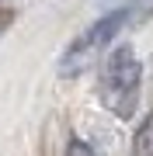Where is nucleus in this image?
<instances>
[{
	"label": "nucleus",
	"instance_id": "1",
	"mask_svg": "<svg viewBox=\"0 0 153 156\" xmlns=\"http://www.w3.org/2000/svg\"><path fill=\"white\" fill-rule=\"evenodd\" d=\"M139 83H143V66L136 52L129 45H118L111 56L104 59L101 76H97V90H101V104L115 118L129 122L139 104Z\"/></svg>",
	"mask_w": 153,
	"mask_h": 156
},
{
	"label": "nucleus",
	"instance_id": "2",
	"mask_svg": "<svg viewBox=\"0 0 153 156\" xmlns=\"http://www.w3.org/2000/svg\"><path fill=\"white\" fill-rule=\"evenodd\" d=\"M125 21H129V11H111V14L97 17L87 31H80L77 42L70 45L66 56H63V76H77V73H84L87 66H94L97 52L125 28Z\"/></svg>",
	"mask_w": 153,
	"mask_h": 156
},
{
	"label": "nucleus",
	"instance_id": "3",
	"mask_svg": "<svg viewBox=\"0 0 153 156\" xmlns=\"http://www.w3.org/2000/svg\"><path fill=\"white\" fill-rule=\"evenodd\" d=\"M132 156H153V115L132 135Z\"/></svg>",
	"mask_w": 153,
	"mask_h": 156
},
{
	"label": "nucleus",
	"instance_id": "4",
	"mask_svg": "<svg viewBox=\"0 0 153 156\" xmlns=\"http://www.w3.org/2000/svg\"><path fill=\"white\" fill-rule=\"evenodd\" d=\"M66 156H94V153H91V146H87V142L70 139V146H66Z\"/></svg>",
	"mask_w": 153,
	"mask_h": 156
},
{
	"label": "nucleus",
	"instance_id": "5",
	"mask_svg": "<svg viewBox=\"0 0 153 156\" xmlns=\"http://www.w3.org/2000/svg\"><path fill=\"white\" fill-rule=\"evenodd\" d=\"M14 17H17V11H11V7H0V38H4V31L14 24Z\"/></svg>",
	"mask_w": 153,
	"mask_h": 156
}]
</instances>
